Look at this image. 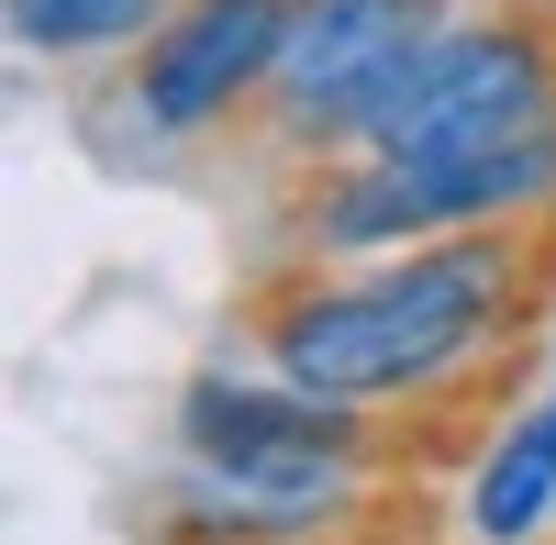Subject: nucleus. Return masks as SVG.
Wrapping results in <instances>:
<instances>
[{
    "label": "nucleus",
    "instance_id": "nucleus-1",
    "mask_svg": "<svg viewBox=\"0 0 556 545\" xmlns=\"http://www.w3.org/2000/svg\"><path fill=\"white\" fill-rule=\"evenodd\" d=\"M534 235H434L367 267H301L256 312V356L345 413H412L456 401L523 334Z\"/></svg>",
    "mask_w": 556,
    "mask_h": 545
},
{
    "label": "nucleus",
    "instance_id": "nucleus-2",
    "mask_svg": "<svg viewBox=\"0 0 556 545\" xmlns=\"http://www.w3.org/2000/svg\"><path fill=\"white\" fill-rule=\"evenodd\" d=\"M167 445H178L190 534H223V545H301L323 523H345L367 468H379L367 413L278 368H201L167 413Z\"/></svg>",
    "mask_w": 556,
    "mask_h": 545
},
{
    "label": "nucleus",
    "instance_id": "nucleus-3",
    "mask_svg": "<svg viewBox=\"0 0 556 545\" xmlns=\"http://www.w3.org/2000/svg\"><path fill=\"white\" fill-rule=\"evenodd\" d=\"M545 123H556V0H468L434 34V56L379 101L367 145H390V156H490V145H523Z\"/></svg>",
    "mask_w": 556,
    "mask_h": 545
},
{
    "label": "nucleus",
    "instance_id": "nucleus-4",
    "mask_svg": "<svg viewBox=\"0 0 556 545\" xmlns=\"http://www.w3.org/2000/svg\"><path fill=\"white\" fill-rule=\"evenodd\" d=\"M468 0H301L290 45H278V78H267V134L312 167L367 145L379 101L434 56V34Z\"/></svg>",
    "mask_w": 556,
    "mask_h": 545
},
{
    "label": "nucleus",
    "instance_id": "nucleus-5",
    "mask_svg": "<svg viewBox=\"0 0 556 545\" xmlns=\"http://www.w3.org/2000/svg\"><path fill=\"white\" fill-rule=\"evenodd\" d=\"M301 0H178V12L123 56V112L146 145H201V134L267 112V78H278V45H290Z\"/></svg>",
    "mask_w": 556,
    "mask_h": 545
},
{
    "label": "nucleus",
    "instance_id": "nucleus-6",
    "mask_svg": "<svg viewBox=\"0 0 556 545\" xmlns=\"http://www.w3.org/2000/svg\"><path fill=\"white\" fill-rule=\"evenodd\" d=\"M456 523H468V545H545L556 534V390L513 401V413L490 423Z\"/></svg>",
    "mask_w": 556,
    "mask_h": 545
},
{
    "label": "nucleus",
    "instance_id": "nucleus-7",
    "mask_svg": "<svg viewBox=\"0 0 556 545\" xmlns=\"http://www.w3.org/2000/svg\"><path fill=\"white\" fill-rule=\"evenodd\" d=\"M23 67H123L178 0H0Z\"/></svg>",
    "mask_w": 556,
    "mask_h": 545
},
{
    "label": "nucleus",
    "instance_id": "nucleus-8",
    "mask_svg": "<svg viewBox=\"0 0 556 545\" xmlns=\"http://www.w3.org/2000/svg\"><path fill=\"white\" fill-rule=\"evenodd\" d=\"M545 390H556V324H545Z\"/></svg>",
    "mask_w": 556,
    "mask_h": 545
}]
</instances>
